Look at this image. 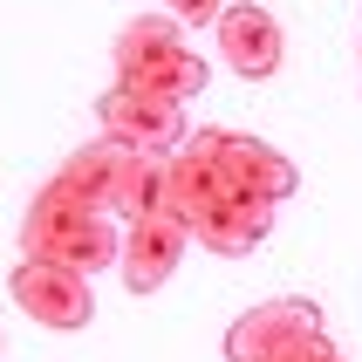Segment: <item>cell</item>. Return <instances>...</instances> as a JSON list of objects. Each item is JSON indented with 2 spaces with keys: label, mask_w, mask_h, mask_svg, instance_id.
Listing matches in <instances>:
<instances>
[{
  "label": "cell",
  "mask_w": 362,
  "mask_h": 362,
  "mask_svg": "<svg viewBox=\"0 0 362 362\" xmlns=\"http://www.w3.org/2000/svg\"><path fill=\"white\" fill-rule=\"evenodd\" d=\"M117 246H123V233L110 226V212L76 205L55 185H41L28 219H21V260H55V267H76V274H103V267H117Z\"/></svg>",
  "instance_id": "cell-1"
},
{
  "label": "cell",
  "mask_w": 362,
  "mask_h": 362,
  "mask_svg": "<svg viewBox=\"0 0 362 362\" xmlns=\"http://www.w3.org/2000/svg\"><path fill=\"white\" fill-rule=\"evenodd\" d=\"M117 82L158 103H192L212 82V62L185 48L178 21H130L117 35Z\"/></svg>",
  "instance_id": "cell-2"
},
{
  "label": "cell",
  "mask_w": 362,
  "mask_h": 362,
  "mask_svg": "<svg viewBox=\"0 0 362 362\" xmlns=\"http://www.w3.org/2000/svg\"><path fill=\"white\" fill-rule=\"evenodd\" d=\"M185 151L205 164V178L219 185V199H267V205H287L294 199V164L274 151V144L246 137V130H219V123H205V130H185Z\"/></svg>",
  "instance_id": "cell-3"
},
{
  "label": "cell",
  "mask_w": 362,
  "mask_h": 362,
  "mask_svg": "<svg viewBox=\"0 0 362 362\" xmlns=\"http://www.w3.org/2000/svg\"><path fill=\"white\" fill-rule=\"evenodd\" d=\"M315 335H328L315 301H260L226 328V362H287Z\"/></svg>",
  "instance_id": "cell-4"
},
{
  "label": "cell",
  "mask_w": 362,
  "mask_h": 362,
  "mask_svg": "<svg viewBox=\"0 0 362 362\" xmlns=\"http://www.w3.org/2000/svg\"><path fill=\"white\" fill-rule=\"evenodd\" d=\"M7 294L21 301V315H28V322L55 328V335H76V328H89V315H96L89 274L55 267V260H21L14 281H7Z\"/></svg>",
  "instance_id": "cell-5"
},
{
  "label": "cell",
  "mask_w": 362,
  "mask_h": 362,
  "mask_svg": "<svg viewBox=\"0 0 362 362\" xmlns=\"http://www.w3.org/2000/svg\"><path fill=\"white\" fill-rule=\"evenodd\" d=\"M96 123L103 137L130 144V151H151V158H171L185 144V103H158V96H137V89H123V82H110L96 96Z\"/></svg>",
  "instance_id": "cell-6"
},
{
  "label": "cell",
  "mask_w": 362,
  "mask_h": 362,
  "mask_svg": "<svg viewBox=\"0 0 362 362\" xmlns=\"http://www.w3.org/2000/svg\"><path fill=\"white\" fill-rule=\"evenodd\" d=\"M212 28H219V55H226L233 76H246V82L281 76L287 35H281V21L267 14V7H253V0H226V14L212 21Z\"/></svg>",
  "instance_id": "cell-7"
},
{
  "label": "cell",
  "mask_w": 362,
  "mask_h": 362,
  "mask_svg": "<svg viewBox=\"0 0 362 362\" xmlns=\"http://www.w3.org/2000/svg\"><path fill=\"white\" fill-rule=\"evenodd\" d=\"M185 246H192V233H185L178 219H130L123 226V246H117V281L130 287V294H158L171 274H178Z\"/></svg>",
  "instance_id": "cell-8"
},
{
  "label": "cell",
  "mask_w": 362,
  "mask_h": 362,
  "mask_svg": "<svg viewBox=\"0 0 362 362\" xmlns=\"http://www.w3.org/2000/svg\"><path fill=\"white\" fill-rule=\"evenodd\" d=\"M130 158H137L130 144H117V137H89L82 151H69V158H62V171H55L48 185H55V192H69L76 205H96V212H110V205H117V192H123V171H130ZM110 219H117V212H110Z\"/></svg>",
  "instance_id": "cell-9"
},
{
  "label": "cell",
  "mask_w": 362,
  "mask_h": 362,
  "mask_svg": "<svg viewBox=\"0 0 362 362\" xmlns=\"http://www.w3.org/2000/svg\"><path fill=\"white\" fill-rule=\"evenodd\" d=\"M274 212H281V205H267V199H226L219 212L199 219L192 240H199L205 253H219V260H246V253H260V240L274 233Z\"/></svg>",
  "instance_id": "cell-10"
},
{
  "label": "cell",
  "mask_w": 362,
  "mask_h": 362,
  "mask_svg": "<svg viewBox=\"0 0 362 362\" xmlns=\"http://www.w3.org/2000/svg\"><path fill=\"white\" fill-rule=\"evenodd\" d=\"M123 226L130 219H158L164 212V158H151V151H137L130 158V171H123V192H117V205H110ZM171 219V212H164Z\"/></svg>",
  "instance_id": "cell-11"
},
{
  "label": "cell",
  "mask_w": 362,
  "mask_h": 362,
  "mask_svg": "<svg viewBox=\"0 0 362 362\" xmlns=\"http://www.w3.org/2000/svg\"><path fill=\"white\" fill-rule=\"evenodd\" d=\"M226 14V0H171V21L178 28H212Z\"/></svg>",
  "instance_id": "cell-12"
},
{
  "label": "cell",
  "mask_w": 362,
  "mask_h": 362,
  "mask_svg": "<svg viewBox=\"0 0 362 362\" xmlns=\"http://www.w3.org/2000/svg\"><path fill=\"white\" fill-rule=\"evenodd\" d=\"M287 362H349V356H342L335 342H328V335H315V342H308V349H294Z\"/></svg>",
  "instance_id": "cell-13"
}]
</instances>
